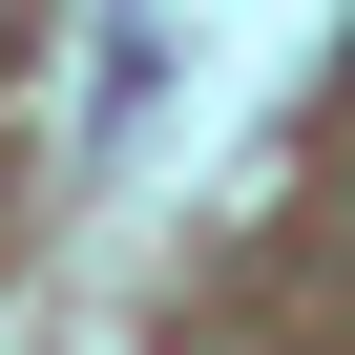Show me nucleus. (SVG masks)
Returning a JSON list of instances; mask_svg holds the SVG:
<instances>
[{
    "label": "nucleus",
    "mask_w": 355,
    "mask_h": 355,
    "mask_svg": "<svg viewBox=\"0 0 355 355\" xmlns=\"http://www.w3.org/2000/svg\"><path fill=\"white\" fill-rule=\"evenodd\" d=\"M146 84H167V21H146V0H125V21H105V146L146 125Z\"/></svg>",
    "instance_id": "f257e3e1"
}]
</instances>
